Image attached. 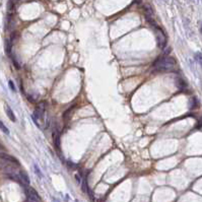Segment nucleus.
<instances>
[{
  "mask_svg": "<svg viewBox=\"0 0 202 202\" xmlns=\"http://www.w3.org/2000/svg\"><path fill=\"white\" fill-rule=\"evenodd\" d=\"M177 64L175 58L171 57V56L164 55L161 57H159L157 61L153 63V68L155 71H169L172 70Z\"/></svg>",
  "mask_w": 202,
  "mask_h": 202,
  "instance_id": "1",
  "label": "nucleus"
},
{
  "mask_svg": "<svg viewBox=\"0 0 202 202\" xmlns=\"http://www.w3.org/2000/svg\"><path fill=\"white\" fill-rule=\"evenodd\" d=\"M46 107H47V104L46 102H41L37 105L36 107V110L33 114V120L34 122L36 123V125L38 127L42 128L41 126V123L43 122V119H44V116H45V113H46Z\"/></svg>",
  "mask_w": 202,
  "mask_h": 202,
  "instance_id": "2",
  "label": "nucleus"
},
{
  "mask_svg": "<svg viewBox=\"0 0 202 202\" xmlns=\"http://www.w3.org/2000/svg\"><path fill=\"white\" fill-rule=\"evenodd\" d=\"M155 35H157V42L159 48V49H165L166 45H167V37H166V34L164 33V31L161 27H157Z\"/></svg>",
  "mask_w": 202,
  "mask_h": 202,
  "instance_id": "3",
  "label": "nucleus"
},
{
  "mask_svg": "<svg viewBox=\"0 0 202 202\" xmlns=\"http://www.w3.org/2000/svg\"><path fill=\"white\" fill-rule=\"evenodd\" d=\"M25 195H27V199L32 200V201H35V202H42L41 197H40V195L38 194V192L36 191L34 188L30 187V186H25Z\"/></svg>",
  "mask_w": 202,
  "mask_h": 202,
  "instance_id": "4",
  "label": "nucleus"
},
{
  "mask_svg": "<svg viewBox=\"0 0 202 202\" xmlns=\"http://www.w3.org/2000/svg\"><path fill=\"white\" fill-rule=\"evenodd\" d=\"M0 157L2 159H4L5 161H7V163L14 164V165H16V166H19V161H17L14 157H12V155H7V153H0Z\"/></svg>",
  "mask_w": 202,
  "mask_h": 202,
  "instance_id": "5",
  "label": "nucleus"
},
{
  "mask_svg": "<svg viewBox=\"0 0 202 202\" xmlns=\"http://www.w3.org/2000/svg\"><path fill=\"white\" fill-rule=\"evenodd\" d=\"M19 181H21V184H23L25 186H29L30 185V178L27 176V174L25 173V171H19Z\"/></svg>",
  "mask_w": 202,
  "mask_h": 202,
  "instance_id": "6",
  "label": "nucleus"
},
{
  "mask_svg": "<svg viewBox=\"0 0 202 202\" xmlns=\"http://www.w3.org/2000/svg\"><path fill=\"white\" fill-rule=\"evenodd\" d=\"M4 110H5V113H6L7 117H8L9 119L11 120V121H12V122H15V121H16V118H15L14 113H13L12 110H11V108L9 107L8 105H5V106H4Z\"/></svg>",
  "mask_w": 202,
  "mask_h": 202,
  "instance_id": "7",
  "label": "nucleus"
},
{
  "mask_svg": "<svg viewBox=\"0 0 202 202\" xmlns=\"http://www.w3.org/2000/svg\"><path fill=\"white\" fill-rule=\"evenodd\" d=\"M176 85H177L178 89H185L186 87H187V83H186L185 80H184L183 78H181V77H178V78L176 79Z\"/></svg>",
  "mask_w": 202,
  "mask_h": 202,
  "instance_id": "8",
  "label": "nucleus"
},
{
  "mask_svg": "<svg viewBox=\"0 0 202 202\" xmlns=\"http://www.w3.org/2000/svg\"><path fill=\"white\" fill-rule=\"evenodd\" d=\"M197 106H198L197 99H196V98H192L189 102V108L191 110H193V109H195V108H197Z\"/></svg>",
  "mask_w": 202,
  "mask_h": 202,
  "instance_id": "9",
  "label": "nucleus"
},
{
  "mask_svg": "<svg viewBox=\"0 0 202 202\" xmlns=\"http://www.w3.org/2000/svg\"><path fill=\"white\" fill-rule=\"evenodd\" d=\"M5 50H6L7 54H10L11 51V41L10 40H6V44H5Z\"/></svg>",
  "mask_w": 202,
  "mask_h": 202,
  "instance_id": "10",
  "label": "nucleus"
},
{
  "mask_svg": "<svg viewBox=\"0 0 202 202\" xmlns=\"http://www.w3.org/2000/svg\"><path fill=\"white\" fill-rule=\"evenodd\" d=\"M0 129H1V131L4 132L5 134H9V130H8V128H7L6 126H5L4 124H3L1 121H0Z\"/></svg>",
  "mask_w": 202,
  "mask_h": 202,
  "instance_id": "11",
  "label": "nucleus"
},
{
  "mask_svg": "<svg viewBox=\"0 0 202 202\" xmlns=\"http://www.w3.org/2000/svg\"><path fill=\"white\" fill-rule=\"evenodd\" d=\"M195 58H196V60L198 61V63H199L200 65H201V67H202V53H196Z\"/></svg>",
  "mask_w": 202,
  "mask_h": 202,
  "instance_id": "12",
  "label": "nucleus"
},
{
  "mask_svg": "<svg viewBox=\"0 0 202 202\" xmlns=\"http://www.w3.org/2000/svg\"><path fill=\"white\" fill-rule=\"evenodd\" d=\"M14 5L15 4H13L11 1H9L8 0V3H7V10H8L9 12H11V11L13 10V8H14Z\"/></svg>",
  "mask_w": 202,
  "mask_h": 202,
  "instance_id": "13",
  "label": "nucleus"
},
{
  "mask_svg": "<svg viewBox=\"0 0 202 202\" xmlns=\"http://www.w3.org/2000/svg\"><path fill=\"white\" fill-rule=\"evenodd\" d=\"M35 169H36V173H37V175L39 176L40 178L42 177V175H41V173H40V170H39V168L37 167V166H35Z\"/></svg>",
  "mask_w": 202,
  "mask_h": 202,
  "instance_id": "14",
  "label": "nucleus"
},
{
  "mask_svg": "<svg viewBox=\"0 0 202 202\" xmlns=\"http://www.w3.org/2000/svg\"><path fill=\"white\" fill-rule=\"evenodd\" d=\"M8 85H9V87H10V89H12V91H15V87H14V85H13V82H12V81L9 80Z\"/></svg>",
  "mask_w": 202,
  "mask_h": 202,
  "instance_id": "15",
  "label": "nucleus"
},
{
  "mask_svg": "<svg viewBox=\"0 0 202 202\" xmlns=\"http://www.w3.org/2000/svg\"><path fill=\"white\" fill-rule=\"evenodd\" d=\"M9 1H11V2H12L13 4H16V3L19 2V0H9Z\"/></svg>",
  "mask_w": 202,
  "mask_h": 202,
  "instance_id": "16",
  "label": "nucleus"
},
{
  "mask_svg": "<svg viewBox=\"0 0 202 202\" xmlns=\"http://www.w3.org/2000/svg\"><path fill=\"white\" fill-rule=\"evenodd\" d=\"M0 150H4V146H3V144H1V143H0Z\"/></svg>",
  "mask_w": 202,
  "mask_h": 202,
  "instance_id": "17",
  "label": "nucleus"
},
{
  "mask_svg": "<svg viewBox=\"0 0 202 202\" xmlns=\"http://www.w3.org/2000/svg\"><path fill=\"white\" fill-rule=\"evenodd\" d=\"M200 32H201V34H202V23H201V27H200Z\"/></svg>",
  "mask_w": 202,
  "mask_h": 202,
  "instance_id": "18",
  "label": "nucleus"
},
{
  "mask_svg": "<svg viewBox=\"0 0 202 202\" xmlns=\"http://www.w3.org/2000/svg\"><path fill=\"white\" fill-rule=\"evenodd\" d=\"M200 123L202 124V117H201V119H200Z\"/></svg>",
  "mask_w": 202,
  "mask_h": 202,
  "instance_id": "19",
  "label": "nucleus"
}]
</instances>
